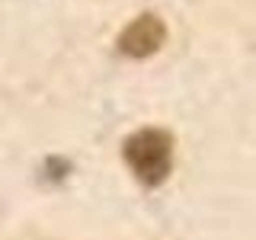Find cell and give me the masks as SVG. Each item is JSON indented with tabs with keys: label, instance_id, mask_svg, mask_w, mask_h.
<instances>
[{
	"label": "cell",
	"instance_id": "7a4b0ae2",
	"mask_svg": "<svg viewBox=\"0 0 256 240\" xmlns=\"http://www.w3.org/2000/svg\"><path fill=\"white\" fill-rule=\"evenodd\" d=\"M164 38H166L164 20L154 16V13H144V16L132 20L122 29V36H118L116 45H118V52H122L125 58H150V54L164 45Z\"/></svg>",
	"mask_w": 256,
	"mask_h": 240
},
{
	"label": "cell",
	"instance_id": "6da1fadb",
	"mask_svg": "<svg viewBox=\"0 0 256 240\" xmlns=\"http://www.w3.org/2000/svg\"><path fill=\"white\" fill-rule=\"evenodd\" d=\"M125 164L144 186H160L173 166V134L164 128H138L125 138Z\"/></svg>",
	"mask_w": 256,
	"mask_h": 240
},
{
	"label": "cell",
	"instance_id": "3957f363",
	"mask_svg": "<svg viewBox=\"0 0 256 240\" xmlns=\"http://www.w3.org/2000/svg\"><path fill=\"white\" fill-rule=\"evenodd\" d=\"M68 173H70V164L64 157H48L42 164V180H48V182H64Z\"/></svg>",
	"mask_w": 256,
	"mask_h": 240
}]
</instances>
